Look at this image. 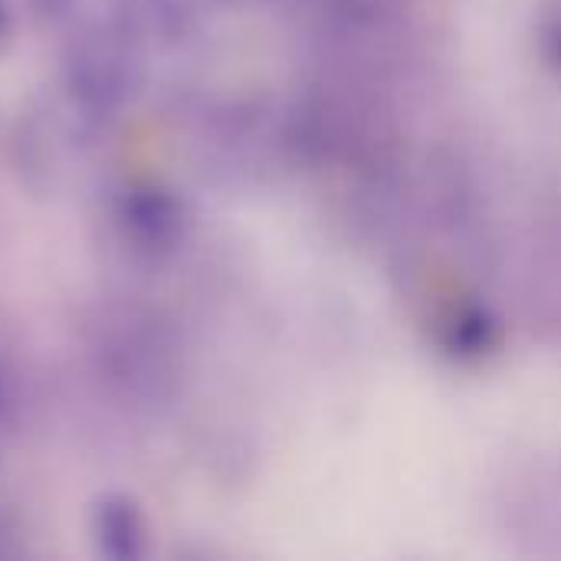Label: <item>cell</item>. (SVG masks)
<instances>
[{
  "instance_id": "6da1fadb",
  "label": "cell",
  "mask_w": 561,
  "mask_h": 561,
  "mask_svg": "<svg viewBox=\"0 0 561 561\" xmlns=\"http://www.w3.org/2000/svg\"><path fill=\"white\" fill-rule=\"evenodd\" d=\"M500 342V325L496 319L480 309V306H467L454 316V322L447 325V352L460 362H477L483 355H490Z\"/></svg>"
},
{
  "instance_id": "7a4b0ae2",
  "label": "cell",
  "mask_w": 561,
  "mask_h": 561,
  "mask_svg": "<svg viewBox=\"0 0 561 561\" xmlns=\"http://www.w3.org/2000/svg\"><path fill=\"white\" fill-rule=\"evenodd\" d=\"M542 46H546V56L552 59V66L561 69V0L559 7H552L549 20L542 23Z\"/></svg>"
}]
</instances>
